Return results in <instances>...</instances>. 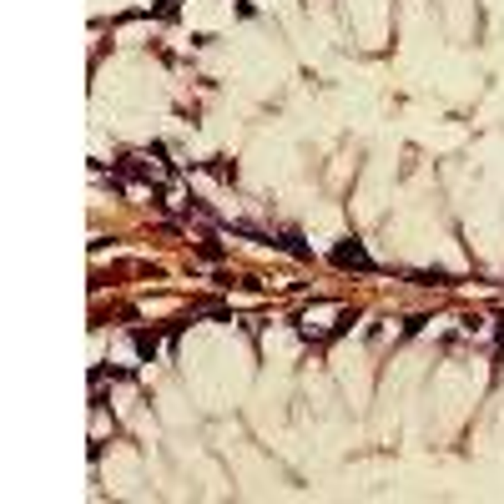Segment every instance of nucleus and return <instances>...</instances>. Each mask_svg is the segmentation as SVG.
Wrapping results in <instances>:
<instances>
[{
	"label": "nucleus",
	"instance_id": "1",
	"mask_svg": "<svg viewBox=\"0 0 504 504\" xmlns=\"http://www.w3.org/2000/svg\"><path fill=\"white\" fill-rule=\"evenodd\" d=\"M333 267H353V272H373V258H368V252H363V242H338V247H333Z\"/></svg>",
	"mask_w": 504,
	"mask_h": 504
},
{
	"label": "nucleus",
	"instance_id": "2",
	"mask_svg": "<svg viewBox=\"0 0 504 504\" xmlns=\"http://www.w3.org/2000/svg\"><path fill=\"white\" fill-rule=\"evenodd\" d=\"M132 348L141 353V359H146V363H152V359H157V348H162V338H157V333H152V328H132Z\"/></svg>",
	"mask_w": 504,
	"mask_h": 504
},
{
	"label": "nucleus",
	"instance_id": "3",
	"mask_svg": "<svg viewBox=\"0 0 504 504\" xmlns=\"http://www.w3.org/2000/svg\"><path fill=\"white\" fill-rule=\"evenodd\" d=\"M414 283H424V288H449L454 278H449L444 267H424V272H414Z\"/></svg>",
	"mask_w": 504,
	"mask_h": 504
},
{
	"label": "nucleus",
	"instance_id": "4",
	"mask_svg": "<svg viewBox=\"0 0 504 504\" xmlns=\"http://www.w3.org/2000/svg\"><path fill=\"white\" fill-rule=\"evenodd\" d=\"M212 177H222V182H237V166H227L222 157H212Z\"/></svg>",
	"mask_w": 504,
	"mask_h": 504
}]
</instances>
